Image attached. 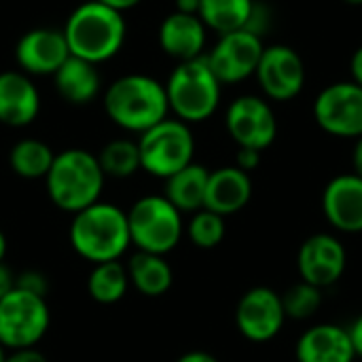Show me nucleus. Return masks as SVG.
Returning <instances> with one entry per match:
<instances>
[{
	"label": "nucleus",
	"instance_id": "17",
	"mask_svg": "<svg viewBox=\"0 0 362 362\" xmlns=\"http://www.w3.org/2000/svg\"><path fill=\"white\" fill-rule=\"evenodd\" d=\"M40 112V95L25 72H0V123L25 127Z\"/></svg>",
	"mask_w": 362,
	"mask_h": 362
},
{
	"label": "nucleus",
	"instance_id": "33",
	"mask_svg": "<svg viewBox=\"0 0 362 362\" xmlns=\"http://www.w3.org/2000/svg\"><path fill=\"white\" fill-rule=\"evenodd\" d=\"M348 335H350V339H352L356 358H362V314L350 325V327H348Z\"/></svg>",
	"mask_w": 362,
	"mask_h": 362
},
{
	"label": "nucleus",
	"instance_id": "5",
	"mask_svg": "<svg viewBox=\"0 0 362 362\" xmlns=\"http://www.w3.org/2000/svg\"><path fill=\"white\" fill-rule=\"evenodd\" d=\"M221 81L214 76L206 55L180 62L165 83L170 112L182 123L210 119L221 104Z\"/></svg>",
	"mask_w": 362,
	"mask_h": 362
},
{
	"label": "nucleus",
	"instance_id": "21",
	"mask_svg": "<svg viewBox=\"0 0 362 362\" xmlns=\"http://www.w3.org/2000/svg\"><path fill=\"white\" fill-rule=\"evenodd\" d=\"M53 78H55L57 93L66 102L76 104V106L93 102L102 89V78H100L98 66L87 59L74 57V55H70L59 66V70L53 74Z\"/></svg>",
	"mask_w": 362,
	"mask_h": 362
},
{
	"label": "nucleus",
	"instance_id": "26",
	"mask_svg": "<svg viewBox=\"0 0 362 362\" xmlns=\"http://www.w3.org/2000/svg\"><path fill=\"white\" fill-rule=\"evenodd\" d=\"M129 288V276L127 267L119 261L98 263L93 265L89 278H87V291L89 297L102 305H112L125 297Z\"/></svg>",
	"mask_w": 362,
	"mask_h": 362
},
{
	"label": "nucleus",
	"instance_id": "14",
	"mask_svg": "<svg viewBox=\"0 0 362 362\" xmlns=\"http://www.w3.org/2000/svg\"><path fill=\"white\" fill-rule=\"evenodd\" d=\"M346 267V246L331 233L310 235L297 252V272L301 280L316 288H327L339 282Z\"/></svg>",
	"mask_w": 362,
	"mask_h": 362
},
{
	"label": "nucleus",
	"instance_id": "29",
	"mask_svg": "<svg viewBox=\"0 0 362 362\" xmlns=\"http://www.w3.org/2000/svg\"><path fill=\"white\" fill-rule=\"evenodd\" d=\"M282 305H284L286 318H291V320H308L322 305V288H316V286L301 280V282L293 284L282 295Z\"/></svg>",
	"mask_w": 362,
	"mask_h": 362
},
{
	"label": "nucleus",
	"instance_id": "32",
	"mask_svg": "<svg viewBox=\"0 0 362 362\" xmlns=\"http://www.w3.org/2000/svg\"><path fill=\"white\" fill-rule=\"evenodd\" d=\"M4 362H47V358L36 348H23V350H11V354L4 356Z\"/></svg>",
	"mask_w": 362,
	"mask_h": 362
},
{
	"label": "nucleus",
	"instance_id": "22",
	"mask_svg": "<svg viewBox=\"0 0 362 362\" xmlns=\"http://www.w3.org/2000/svg\"><path fill=\"white\" fill-rule=\"evenodd\" d=\"M210 172L199 163H189L180 172L165 178L163 197L178 210V212H197L204 208L206 202V187H208Z\"/></svg>",
	"mask_w": 362,
	"mask_h": 362
},
{
	"label": "nucleus",
	"instance_id": "10",
	"mask_svg": "<svg viewBox=\"0 0 362 362\" xmlns=\"http://www.w3.org/2000/svg\"><path fill=\"white\" fill-rule=\"evenodd\" d=\"M225 125L240 148H257L263 153L274 144L278 136L276 115L269 102L261 95L235 98L227 108Z\"/></svg>",
	"mask_w": 362,
	"mask_h": 362
},
{
	"label": "nucleus",
	"instance_id": "37",
	"mask_svg": "<svg viewBox=\"0 0 362 362\" xmlns=\"http://www.w3.org/2000/svg\"><path fill=\"white\" fill-rule=\"evenodd\" d=\"M95 2H102V4H106V6H110V8L123 13V11H129V8L138 6L142 0H95Z\"/></svg>",
	"mask_w": 362,
	"mask_h": 362
},
{
	"label": "nucleus",
	"instance_id": "6",
	"mask_svg": "<svg viewBox=\"0 0 362 362\" xmlns=\"http://www.w3.org/2000/svg\"><path fill=\"white\" fill-rule=\"evenodd\" d=\"M140 170L157 178H170L189 163L195 155V138L187 123L180 119H163L138 136Z\"/></svg>",
	"mask_w": 362,
	"mask_h": 362
},
{
	"label": "nucleus",
	"instance_id": "18",
	"mask_svg": "<svg viewBox=\"0 0 362 362\" xmlns=\"http://www.w3.org/2000/svg\"><path fill=\"white\" fill-rule=\"evenodd\" d=\"M250 197H252L250 174H246L238 165H227L210 172L204 208L221 216H231L244 210Z\"/></svg>",
	"mask_w": 362,
	"mask_h": 362
},
{
	"label": "nucleus",
	"instance_id": "12",
	"mask_svg": "<svg viewBox=\"0 0 362 362\" xmlns=\"http://www.w3.org/2000/svg\"><path fill=\"white\" fill-rule=\"evenodd\" d=\"M265 98L276 102L295 100L305 85V64L288 45H272L263 49L255 72Z\"/></svg>",
	"mask_w": 362,
	"mask_h": 362
},
{
	"label": "nucleus",
	"instance_id": "39",
	"mask_svg": "<svg viewBox=\"0 0 362 362\" xmlns=\"http://www.w3.org/2000/svg\"><path fill=\"white\" fill-rule=\"evenodd\" d=\"M176 11L187 13V15H197L199 13V0H176Z\"/></svg>",
	"mask_w": 362,
	"mask_h": 362
},
{
	"label": "nucleus",
	"instance_id": "4",
	"mask_svg": "<svg viewBox=\"0 0 362 362\" xmlns=\"http://www.w3.org/2000/svg\"><path fill=\"white\" fill-rule=\"evenodd\" d=\"M104 180L106 176L98 163V157L83 148L55 153L51 170L45 176L49 199L68 214H76L100 202Z\"/></svg>",
	"mask_w": 362,
	"mask_h": 362
},
{
	"label": "nucleus",
	"instance_id": "25",
	"mask_svg": "<svg viewBox=\"0 0 362 362\" xmlns=\"http://www.w3.org/2000/svg\"><path fill=\"white\" fill-rule=\"evenodd\" d=\"M55 159V153L51 146L36 138H23L19 140L11 153H8V165L11 170L25 180H38L45 178L51 170V163Z\"/></svg>",
	"mask_w": 362,
	"mask_h": 362
},
{
	"label": "nucleus",
	"instance_id": "23",
	"mask_svg": "<svg viewBox=\"0 0 362 362\" xmlns=\"http://www.w3.org/2000/svg\"><path fill=\"white\" fill-rule=\"evenodd\" d=\"M129 284L144 297H161L174 282V272L165 257L138 250L127 261Z\"/></svg>",
	"mask_w": 362,
	"mask_h": 362
},
{
	"label": "nucleus",
	"instance_id": "8",
	"mask_svg": "<svg viewBox=\"0 0 362 362\" xmlns=\"http://www.w3.org/2000/svg\"><path fill=\"white\" fill-rule=\"evenodd\" d=\"M51 312L45 297L11 291L0 299V346L4 350L34 348L49 331Z\"/></svg>",
	"mask_w": 362,
	"mask_h": 362
},
{
	"label": "nucleus",
	"instance_id": "20",
	"mask_svg": "<svg viewBox=\"0 0 362 362\" xmlns=\"http://www.w3.org/2000/svg\"><path fill=\"white\" fill-rule=\"evenodd\" d=\"M206 25L199 15L170 13L159 25V47L165 55L180 62L197 59L204 55L206 47Z\"/></svg>",
	"mask_w": 362,
	"mask_h": 362
},
{
	"label": "nucleus",
	"instance_id": "11",
	"mask_svg": "<svg viewBox=\"0 0 362 362\" xmlns=\"http://www.w3.org/2000/svg\"><path fill=\"white\" fill-rule=\"evenodd\" d=\"M263 49L265 45L261 36L248 30H238L223 34L206 59L221 85H235L248 76H255Z\"/></svg>",
	"mask_w": 362,
	"mask_h": 362
},
{
	"label": "nucleus",
	"instance_id": "16",
	"mask_svg": "<svg viewBox=\"0 0 362 362\" xmlns=\"http://www.w3.org/2000/svg\"><path fill=\"white\" fill-rule=\"evenodd\" d=\"M322 214L341 233H362V178L356 174L331 178L322 191Z\"/></svg>",
	"mask_w": 362,
	"mask_h": 362
},
{
	"label": "nucleus",
	"instance_id": "7",
	"mask_svg": "<svg viewBox=\"0 0 362 362\" xmlns=\"http://www.w3.org/2000/svg\"><path fill=\"white\" fill-rule=\"evenodd\" d=\"M132 244L151 255L165 257L185 233L182 212H178L163 195H144L127 212Z\"/></svg>",
	"mask_w": 362,
	"mask_h": 362
},
{
	"label": "nucleus",
	"instance_id": "1",
	"mask_svg": "<svg viewBox=\"0 0 362 362\" xmlns=\"http://www.w3.org/2000/svg\"><path fill=\"white\" fill-rule=\"evenodd\" d=\"M68 238L74 252L93 265L119 261L132 246L127 212L115 204L95 202L72 214Z\"/></svg>",
	"mask_w": 362,
	"mask_h": 362
},
{
	"label": "nucleus",
	"instance_id": "13",
	"mask_svg": "<svg viewBox=\"0 0 362 362\" xmlns=\"http://www.w3.org/2000/svg\"><path fill=\"white\" fill-rule=\"evenodd\" d=\"M286 314L282 295L267 286H255L242 295L235 308V327L248 341H272L284 327Z\"/></svg>",
	"mask_w": 362,
	"mask_h": 362
},
{
	"label": "nucleus",
	"instance_id": "36",
	"mask_svg": "<svg viewBox=\"0 0 362 362\" xmlns=\"http://www.w3.org/2000/svg\"><path fill=\"white\" fill-rule=\"evenodd\" d=\"M176 362H218L212 354H208V352H202V350H193V352H187V354H182L180 358Z\"/></svg>",
	"mask_w": 362,
	"mask_h": 362
},
{
	"label": "nucleus",
	"instance_id": "35",
	"mask_svg": "<svg viewBox=\"0 0 362 362\" xmlns=\"http://www.w3.org/2000/svg\"><path fill=\"white\" fill-rule=\"evenodd\" d=\"M350 74H352V83H356L358 87H362V45L352 53V59H350Z\"/></svg>",
	"mask_w": 362,
	"mask_h": 362
},
{
	"label": "nucleus",
	"instance_id": "40",
	"mask_svg": "<svg viewBox=\"0 0 362 362\" xmlns=\"http://www.w3.org/2000/svg\"><path fill=\"white\" fill-rule=\"evenodd\" d=\"M4 255H6V238H4V233L0 231V263H2V259H4Z\"/></svg>",
	"mask_w": 362,
	"mask_h": 362
},
{
	"label": "nucleus",
	"instance_id": "19",
	"mask_svg": "<svg viewBox=\"0 0 362 362\" xmlns=\"http://www.w3.org/2000/svg\"><path fill=\"white\" fill-rule=\"evenodd\" d=\"M297 362H354L356 352L346 327L316 325L308 329L295 346Z\"/></svg>",
	"mask_w": 362,
	"mask_h": 362
},
{
	"label": "nucleus",
	"instance_id": "31",
	"mask_svg": "<svg viewBox=\"0 0 362 362\" xmlns=\"http://www.w3.org/2000/svg\"><path fill=\"white\" fill-rule=\"evenodd\" d=\"M261 163V151L257 148H238V155H235V165L240 170H244L246 174H250L252 170H257Z\"/></svg>",
	"mask_w": 362,
	"mask_h": 362
},
{
	"label": "nucleus",
	"instance_id": "24",
	"mask_svg": "<svg viewBox=\"0 0 362 362\" xmlns=\"http://www.w3.org/2000/svg\"><path fill=\"white\" fill-rule=\"evenodd\" d=\"M255 0H199V19L218 36L246 30Z\"/></svg>",
	"mask_w": 362,
	"mask_h": 362
},
{
	"label": "nucleus",
	"instance_id": "41",
	"mask_svg": "<svg viewBox=\"0 0 362 362\" xmlns=\"http://www.w3.org/2000/svg\"><path fill=\"white\" fill-rule=\"evenodd\" d=\"M346 4H352V6H361L362 0H344Z\"/></svg>",
	"mask_w": 362,
	"mask_h": 362
},
{
	"label": "nucleus",
	"instance_id": "3",
	"mask_svg": "<svg viewBox=\"0 0 362 362\" xmlns=\"http://www.w3.org/2000/svg\"><path fill=\"white\" fill-rule=\"evenodd\" d=\"M125 34L127 25L123 13L95 0H87L76 6L64 25L70 55L87 59L95 66L108 62L121 51Z\"/></svg>",
	"mask_w": 362,
	"mask_h": 362
},
{
	"label": "nucleus",
	"instance_id": "2",
	"mask_svg": "<svg viewBox=\"0 0 362 362\" xmlns=\"http://www.w3.org/2000/svg\"><path fill=\"white\" fill-rule=\"evenodd\" d=\"M104 110L115 125L140 136L170 117L165 85L146 74H125L106 87Z\"/></svg>",
	"mask_w": 362,
	"mask_h": 362
},
{
	"label": "nucleus",
	"instance_id": "15",
	"mask_svg": "<svg viewBox=\"0 0 362 362\" xmlns=\"http://www.w3.org/2000/svg\"><path fill=\"white\" fill-rule=\"evenodd\" d=\"M68 57L70 49L64 30L55 28L28 30L15 45V59L25 74H55Z\"/></svg>",
	"mask_w": 362,
	"mask_h": 362
},
{
	"label": "nucleus",
	"instance_id": "34",
	"mask_svg": "<svg viewBox=\"0 0 362 362\" xmlns=\"http://www.w3.org/2000/svg\"><path fill=\"white\" fill-rule=\"evenodd\" d=\"M11 291H15V276L4 263H0V299H4Z\"/></svg>",
	"mask_w": 362,
	"mask_h": 362
},
{
	"label": "nucleus",
	"instance_id": "9",
	"mask_svg": "<svg viewBox=\"0 0 362 362\" xmlns=\"http://www.w3.org/2000/svg\"><path fill=\"white\" fill-rule=\"evenodd\" d=\"M314 119L322 132L335 138H361L362 87L352 81L325 87L314 100Z\"/></svg>",
	"mask_w": 362,
	"mask_h": 362
},
{
	"label": "nucleus",
	"instance_id": "42",
	"mask_svg": "<svg viewBox=\"0 0 362 362\" xmlns=\"http://www.w3.org/2000/svg\"><path fill=\"white\" fill-rule=\"evenodd\" d=\"M4 356H6V350L0 346V362H4Z\"/></svg>",
	"mask_w": 362,
	"mask_h": 362
},
{
	"label": "nucleus",
	"instance_id": "28",
	"mask_svg": "<svg viewBox=\"0 0 362 362\" xmlns=\"http://www.w3.org/2000/svg\"><path fill=\"white\" fill-rule=\"evenodd\" d=\"M193 246L202 250H212L225 240V216L214 214L206 208L193 212L189 225L185 227Z\"/></svg>",
	"mask_w": 362,
	"mask_h": 362
},
{
	"label": "nucleus",
	"instance_id": "30",
	"mask_svg": "<svg viewBox=\"0 0 362 362\" xmlns=\"http://www.w3.org/2000/svg\"><path fill=\"white\" fill-rule=\"evenodd\" d=\"M15 288L47 299L49 280H47L45 274H40V272H36V269H25V272H21L19 276H15Z\"/></svg>",
	"mask_w": 362,
	"mask_h": 362
},
{
	"label": "nucleus",
	"instance_id": "38",
	"mask_svg": "<svg viewBox=\"0 0 362 362\" xmlns=\"http://www.w3.org/2000/svg\"><path fill=\"white\" fill-rule=\"evenodd\" d=\"M352 165H354L352 174L362 178V136L356 138V144H354V151H352Z\"/></svg>",
	"mask_w": 362,
	"mask_h": 362
},
{
	"label": "nucleus",
	"instance_id": "27",
	"mask_svg": "<svg viewBox=\"0 0 362 362\" xmlns=\"http://www.w3.org/2000/svg\"><path fill=\"white\" fill-rule=\"evenodd\" d=\"M95 157L104 176L110 178H129L140 170V153L136 140H127V138L110 140L108 144L102 146V151Z\"/></svg>",
	"mask_w": 362,
	"mask_h": 362
}]
</instances>
